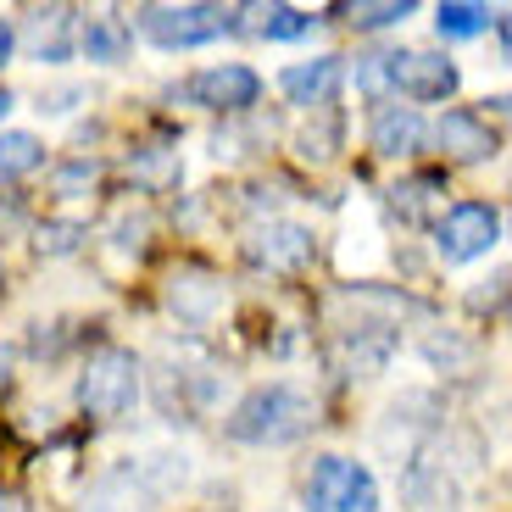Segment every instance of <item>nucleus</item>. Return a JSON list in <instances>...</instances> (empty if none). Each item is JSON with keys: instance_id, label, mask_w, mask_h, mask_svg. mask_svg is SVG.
I'll list each match as a JSON object with an SVG mask.
<instances>
[{"instance_id": "f257e3e1", "label": "nucleus", "mask_w": 512, "mask_h": 512, "mask_svg": "<svg viewBox=\"0 0 512 512\" xmlns=\"http://www.w3.org/2000/svg\"><path fill=\"white\" fill-rule=\"evenodd\" d=\"M312 423H318V396L301 390V384H290V379H273V384L245 390L223 429L240 446H290V440L307 435Z\"/></svg>"}, {"instance_id": "f03ea898", "label": "nucleus", "mask_w": 512, "mask_h": 512, "mask_svg": "<svg viewBox=\"0 0 512 512\" xmlns=\"http://www.w3.org/2000/svg\"><path fill=\"white\" fill-rule=\"evenodd\" d=\"M184 485V457H123L95 485L90 512H145Z\"/></svg>"}, {"instance_id": "7ed1b4c3", "label": "nucleus", "mask_w": 512, "mask_h": 512, "mask_svg": "<svg viewBox=\"0 0 512 512\" xmlns=\"http://www.w3.org/2000/svg\"><path fill=\"white\" fill-rule=\"evenodd\" d=\"M140 401V357L123 346H101L78 373V407L101 423H117Z\"/></svg>"}, {"instance_id": "20e7f679", "label": "nucleus", "mask_w": 512, "mask_h": 512, "mask_svg": "<svg viewBox=\"0 0 512 512\" xmlns=\"http://www.w3.org/2000/svg\"><path fill=\"white\" fill-rule=\"evenodd\" d=\"M245 12L234 6H145L140 12V34L156 39L162 51H190V45H212V39L234 34Z\"/></svg>"}, {"instance_id": "39448f33", "label": "nucleus", "mask_w": 512, "mask_h": 512, "mask_svg": "<svg viewBox=\"0 0 512 512\" xmlns=\"http://www.w3.org/2000/svg\"><path fill=\"white\" fill-rule=\"evenodd\" d=\"M307 512H379V479L357 457H318L307 485H301Z\"/></svg>"}, {"instance_id": "423d86ee", "label": "nucleus", "mask_w": 512, "mask_h": 512, "mask_svg": "<svg viewBox=\"0 0 512 512\" xmlns=\"http://www.w3.org/2000/svg\"><path fill=\"white\" fill-rule=\"evenodd\" d=\"M496 240H501V212L490 201H457V206H446V218L435 223V251L451 268L479 262Z\"/></svg>"}, {"instance_id": "0eeeda50", "label": "nucleus", "mask_w": 512, "mask_h": 512, "mask_svg": "<svg viewBox=\"0 0 512 512\" xmlns=\"http://www.w3.org/2000/svg\"><path fill=\"white\" fill-rule=\"evenodd\" d=\"M384 84L396 95H407V101H451L462 84L457 62H446V56L435 51H390L384 56Z\"/></svg>"}, {"instance_id": "6e6552de", "label": "nucleus", "mask_w": 512, "mask_h": 512, "mask_svg": "<svg viewBox=\"0 0 512 512\" xmlns=\"http://www.w3.org/2000/svg\"><path fill=\"white\" fill-rule=\"evenodd\" d=\"M245 256H251L256 268H268V273H301L312 256H318V240H312L307 223L268 218V223H256V229H251Z\"/></svg>"}, {"instance_id": "1a4fd4ad", "label": "nucleus", "mask_w": 512, "mask_h": 512, "mask_svg": "<svg viewBox=\"0 0 512 512\" xmlns=\"http://www.w3.org/2000/svg\"><path fill=\"white\" fill-rule=\"evenodd\" d=\"M173 95L206 106V112H245V106H256V95H262V78L240 62H223V67H201V73Z\"/></svg>"}, {"instance_id": "9d476101", "label": "nucleus", "mask_w": 512, "mask_h": 512, "mask_svg": "<svg viewBox=\"0 0 512 512\" xmlns=\"http://www.w3.org/2000/svg\"><path fill=\"white\" fill-rule=\"evenodd\" d=\"M429 134H435V145L451 156V162H490V156H496V145H501L496 128H490L479 112H468V106H451V112L429 128Z\"/></svg>"}, {"instance_id": "9b49d317", "label": "nucleus", "mask_w": 512, "mask_h": 512, "mask_svg": "<svg viewBox=\"0 0 512 512\" xmlns=\"http://www.w3.org/2000/svg\"><path fill=\"white\" fill-rule=\"evenodd\" d=\"M368 134H373V151L379 156H418L429 145V123L412 106H379Z\"/></svg>"}, {"instance_id": "f8f14e48", "label": "nucleus", "mask_w": 512, "mask_h": 512, "mask_svg": "<svg viewBox=\"0 0 512 512\" xmlns=\"http://www.w3.org/2000/svg\"><path fill=\"white\" fill-rule=\"evenodd\" d=\"M334 84H340V56H318V62H295V67H284L279 73V90H284V101L290 106H329V95H334Z\"/></svg>"}, {"instance_id": "ddd939ff", "label": "nucleus", "mask_w": 512, "mask_h": 512, "mask_svg": "<svg viewBox=\"0 0 512 512\" xmlns=\"http://www.w3.org/2000/svg\"><path fill=\"white\" fill-rule=\"evenodd\" d=\"M128 45H134V34H128V23L112 17V12L84 17V28H78V51L90 56L95 67H117L128 56Z\"/></svg>"}, {"instance_id": "4468645a", "label": "nucleus", "mask_w": 512, "mask_h": 512, "mask_svg": "<svg viewBox=\"0 0 512 512\" xmlns=\"http://www.w3.org/2000/svg\"><path fill=\"white\" fill-rule=\"evenodd\" d=\"M167 301H173V312H179L184 323H206L212 312H218L223 290L206 279L201 268H184V273H173V279H167Z\"/></svg>"}, {"instance_id": "2eb2a0df", "label": "nucleus", "mask_w": 512, "mask_h": 512, "mask_svg": "<svg viewBox=\"0 0 512 512\" xmlns=\"http://www.w3.org/2000/svg\"><path fill=\"white\" fill-rule=\"evenodd\" d=\"M73 12L67 6H51V12H34V23H28V56L34 62H67V51H73Z\"/></svg>"}, {"instance_id": "dca6fc26", "label": "nucleus", "mask_w": 512, "mask_h": 512, "mask_svg": "<svg viewBox=\"0 0 512 512\" xmlns=\"http://www.w3.org/2000/svg\"><path fill=\"white\" fill-rule=\"evenodd\" d=\"M390 351H396V334L384 329V323H362V329H351L346 340H340V357L357 373H379L384 362H390Z\"/></svg>"}, {"instance_id": "f3484780", "label": "nucleus", "mask_w": 512, "mask_h": 512, "mask_svg": "<svg viewBox=\"0 0 512 512\" xmlns=\"http://www.w3.org/2000/svg\"><path fill=\"white\" fill-rule=\"evenodd\" d=\"M490 6H479V0H446V6H435V28L440 39H479L490 28Z\"/></svg>"}, {"instance_id": "a211bd4d", "label": "nucleus", "mask_w": 512, "mask_h": 512, "mask_svg": "<svg viewBox=\"0 0 512 512\" xmlns=\"http://www.w3.org/2000/svg\"><path fill=\"white\" fill-rule=\"evenodd\" d=\"M245 17H256L251 28L262 39H301V34H312V28H318V17L301 12V6H256V12H245Z\"/></svg>"}, {"instance_id": "6ab92c4d", "label": "nucleus", "mask_w": 512, "mask_h": 512, "mask_svg": "<svg viewBox=\"0 0 512 512\" xmlns=\"http://www.w3.org/2000/svg\"><path fill=\"white\" fill-rule=\"evenodd\" d=\"M39 162H45V145H39L34 134H23V128L0 134V184H6V179H23V173H34Z\"/></svg>"}, {"instance_id": "aec40b11", "label": "nucleus", "mask_w": 512, "mask_h": 512, "mask_svg": "<svg viewBox=\"0 0 512 512\" xmlns=\"http://www.w3.org/2000/svg\"><path fill=\"white\" fill-rule=\"evenodd\" d=\"M418 12L412 0H362V6H346V23L351 28H390V23H407Z\"/></svg>"}, {"instance_id": "412c9836", "label": "nucleus", "mask_w": 512, "mask_h": 512, "mask_svg": "<svg viewBox=\"0 0 512 512\" xmlns=\"http://www.w3.org/2000/svg\"><path fill=\"white\" fill-rule=\"evenodd\" d=\"M440 190H446V179H440V173H418V179L396 184V212H407V218L418 223L423 206H429V195H440Z\"/></svg>"}, {"instance_id": "4be33fe9", "label": "nucleus", "mask_w": 512, "mask_h": 512, "mask_svg": "<svg viewBox=\"0 0 512 512\" xmlns=\"http://www.w3.org/2000/svg\"><path fill=\"white\" fill-rule=\"evenodd\" d=\"M78 240H84V229H78V223H39L34 251L39 256H67V251H78Z\"/></svg>"}, {"instance_id": "5701e85b", "label": "nucleus", "mask_w": 512, "mask_h": 512, "mask_svg": "<svg viewBox=\"0 0 512 512\" xmlns=\"http://www.w3.org/2000/svg\"><path fill=\"white\" fill-rule=\"evenodd\" d=\"M351 78H357V90H368V95L390 90V84H384V56H357V67H351Z\"/></svg>"}, {"instance_id": "b1692460", "label": "nucleus", "mask_w": 512, "mask_h": 512, "mask_svg": "<svg viewBox=\"0 0 512 512\" xmlns=\"http://www.w3.org/2000/svg\"><path fill=\"white\" fill-rule=\"evenodd\" d=\"M78 184H95V162H73V167L56 173V190H62V195H73Z\"/></svg>"}, {"instance_id": "393cba45", "label": "nucleus", "mask_w": 512, "mask_h": 512, "mask_svg": "<svg viewBox=\"0 0 512 512\" xmlns=\"http://www.w3.org/2000/svg\"><path fill=\"white\" fill-rule=\"evenodd\" d=\"M496 39H501V62L512 67V12H501V17H496Z\"/></svg>"}, {"instance_id": "a878e982", "label": "nucleus", "mask_w": 512, "mask_h": 512, "mask_svg": "<svg viewBox=\"0 0 512 512\" xmlns=\"http://www.w3.org/2000/svg\"><path fill=\"white\" fill-rule=\"evenodd\" d=\"M12 51H17V28L6 23V17H0V67L12 62Z\"/></svg>"}, {"instance_id": "bb28decb", "label": "nucleus", "mask_w": 512, "mask_h": 512, "mask_svg": "<svg viewBox=\"0 0 512 512\" xmlns=\"http://www.w3.org/2000/svg\"><path fill=\"white\" fill-rule=\"evenodd\" d=\"M12 362H17V351L0 346V390H6V379H12Z\"/></svg>"}, {"instance_id": "cd10ccee", "label": "nucleus", "mask_w": 512, "mask_h": 512, "mask_svg": "<svg viewBox=\"0 0 512 512\" xmlns=\"http://www.w3.org/2000/svg\"><path fill=\"white\" fill-rule=\"evenodd\" d=\"M0 512H23V501H17V496H6V490H0Z\"/></svg>"}, {"instance_id": "c85d7f7f", "label": "nucleus", "mask_w": 512, "mask_h": 512, "mask_svg": "<svg viewBox=\"0 0 512 512\" xmlns=\"http://www.w3.org/2000/svg\"><path fill=\"white\" fill-rule=\"evenodd\" d=\"M12 106H17V101H12V90H0V117L12 112Z\"/></svg>"}, {"instance_id": "c756f323", "label": "nucleus", "mask_w": 512, "mask_h": 512, "mask_svg": "<svg viewBox=\"0 0 512 512\" xmlns=\"http://www.w3.org/2000/svg\"><path fill=\"white\" fill-rule=\"evenodd\" d=\"M490 106H501V112H507V117H512V95H501V101H490Z\"/></svg>"}]
</instances>
